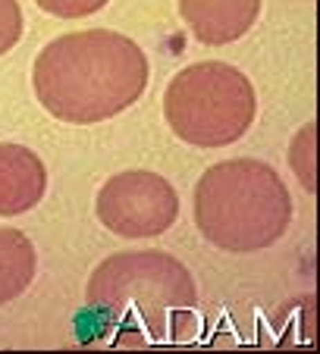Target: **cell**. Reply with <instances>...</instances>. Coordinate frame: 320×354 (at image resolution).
Segmentation results:
<instances>
[{
  "instance_id": "obj_4",
  "label": "cell",
  "mask_w": 320,
  "mask_h": 354,
  "mask_svg": "<svg viewBox=\"0 0 320 354\" xmlns=\"http://www.w3.org/2000/svg\"><path fill=\"white\" fill-rule=\"evenodd\" d=\"M167 122L182 141L223 147L239 141L254 120V88L229 63H192L173 75L163 97Z\"/></svg>"
},
{
  "instance_id": "obj_11",
  "label": "cell",
  "mask_w": 320,
  "mask_h": 354,
  "mask_svg": "<svg viewBox=\"0 0 320 354\" xmlns=\"http://www.w3.org/2000/svg\"><path fill=\"white\" fill-rule=\"evenodd\" d=\"M35 3L63 19H82V16H91L100 7H107V0H35Z\"/></svg>"
},
{
  "instance_id": "obj_7",
  "label": "cell",
  "mask_w": 320,
  "mask_h": 354,
  "mask_svg": "<svg viewBox=\"0 0 320 354\" xmlns=\"http://www.w3.org/2000/svg\"><path fill=\"white\" fill-rule=\"evenodd\" d=\"M47 173L35 151L0 145V216L26 214L44 198Z\"/></svg>"
},
{
  "instance_id": "obj_6",
  "label": "cell",
  "mask_w": 320,
  "mask_h": 354,
  "mask_svg": "<svg viewBox=\"0 0 320 354\" xmlns=\"http://www.w3.org/2000/svg\"><path fill=\"white\" fill-rule=\"evenodd\" d=\"M179 13L201 44H229L254 26L260 0H179Z\"/></svg>"
},
{
  "instance_id": "obj_9",
  "label": "cell",
  "mask_w": 320,
  "mask_h": 354,
  "mask_svg": "<svg viewBox=\"0 0 320 354\" xmlns=\"http://www.w3.org/2000/svg\"><path fill=\"white\" fill-rule=\"evenodd\" d=\"M289 163H292V169L299 173L301 185H305L308 192H314V188H317V179H314V126H305L299 132V138L292 141Z\"/></svg>"
},
{
  "instance_id": "obj_1",
  "label": "cell",
  "mask_w": 320,
  "mask_h": 354,
  "mask_svg": "<svg viewBox=\"0 0 320 354\" xmlns=\"http://www.w3.org/2000/svg\"><path fill=\"white\" fill-rule=\"evenodd\" d=\"M148 88V57L116 32H75L51 41L35 60V94L47 113L88 126L123 113Z\"/></svg>"
},
{
  "instance_id": "obj_3",
  "label": "cell",
  "mask_w": 320,
  "mask_h": 354,
  "mask_svg": "<svg viewBox=\"0 0 320 354\" xmlns=\"http://www.w3.org/2000/svg\"><path fill=\"white\" fill-rule=\"evenodd\" d=\"M195 223L211 245L248 254L283 239L292 223V198L267 163L226 160L201 176Z\"/></svg>"
},
{
  "instance_id": "obj_5",
  "label": "cell",
  "mask_w": 320,
  "mask_h": 354,
  "mask_svg": "<svg viewBox=\"0 0 320 354\" xmlns=\"http://www.w3.org/2000/svg\"><path fill=\"white\" fill-rule=\"evenodd\" d=\"M179 214L176 188L163 176L132 169L120 173L98 192V216L123 239H151L167 232Z\"/></svg>"
},
{
  "instance_id": "obj_8",
  "label": "cell",
  "mask_w": 320,
  "mask_h": 354,
  "mask_svg": "<svg viewBox=\"0 0 320 354\" xmlns=\"http://www.w3.org/2000/svg\"><path fill=\"white\" fill-rule=\"evenodd\" d=\"M35 276V248L19 229H0V304L28 288Z\"/></svg>"
},
{
  "instance_id": "obj_2",
  "label": "cell",
  "mask_w": 320,
  "mask_h": 354,
  "mask_svg": "<svg viewBox=\"0 0 320 354\" xmlns=\"http://www.w3.org/2000/svg\"><path fill=\"white\" fill-rule=\"evenodd\" d=\"M195 279L160 251L107 257L88 282V310L116 345L186 342L195 333Z\"/></svg>"
},
{
  "instance_id": "obj_10",
  "label": "cell",
  "mask_w": 320,
  "mask_h": 354,
  "mask_svg": "<svg viewBox=\"0 0 320 354\" xmlns=\"http://www.w3.org/2000/svg\"><path fill=\"white\" fill-rule=\"evenodd\" d=\"M22 38V10L16 0H0V54Z\"/></svg>"
}]
</instances>
